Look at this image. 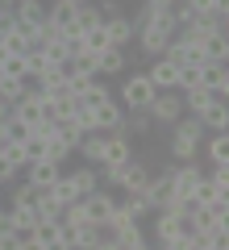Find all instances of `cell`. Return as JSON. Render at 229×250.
Listing matches in <instances>:
<instances>
[{"instance_id": "obj_1", "label": "cell", "mask_w": 229, "mask_h": 250, "mask_svg": "<svg viewBox=\"0 0 229 250\" xmlns=\"http://www.w3.org/2000/svg\"><path fill=\"white\" fill-rule=\"evenodd\" d=\"M167 146H171V159H175V163H196V159H200V146H204V125L196 121V117L184 113L175 125H171Z\"/></svg>"}, {"instance_id": "obj_2", "label": "cell", "mask_w": 229, "mask_h": 250, "mask_svg": "<svg viewBox=\"0 0 229 250\" xmlns=\"http://www.w3.org/2000/svg\"><path fill=\"white\" fill-rule=\"evenodd\" d=\"M154 92H159V88L150 83L146 71H133V75H125V83L117 88V104H121L125 113H142V108H150Z\"/></svg>"}, {"instance_id": "obj_3", "label": "cell", "mask_w": 229, "mask_h": 250, "mask_svg": "<svg viewBox=\"0 0 229 250\" xmlns=\"http://www.w3.org/2000/svg\"><path fill=\"white\" fill-rule=\"evenodd\" d=\"M150 121L154 125H175L179 117H184V96H179V92H154V100H150Z\"/></svg>"}, {"instance_id": "obj_4", "label": "cell", "mask_w": 229, "mask_h": 250, "mask_svg": "<svg viewBox=\"0 0 229 250\" xmlns=\"http://www.w3.org/2000/svg\"><path fill=\"white\" fill-rule=\"evenodd\" d=\"M80 205H83V213H88V221H92V225H104L108 217L117 213V192H108V188H96V192H88Z\"/></svg>"}, {"instance_id": "obj_5", "label": "cell", "mask_w": 229, "mask_h": 250, "mask_svg": "<svg viewBox=\"0 0 229 250\" xmlns=\"http://www.w3.org/2000/svg\"><path fill=\"white\" fill-rule=\"evenodd\" d=\"M146 184H150V163L133 154V159L125 163V171H121V184H117V196H129V192H146Z\"/></svg>"}, {"instance_id": "obj_6", "label": "cell", "mask_w": 229, "mask_h": 250, "mask_svg": "<svg viewBox=\"0 0 229 250\" xmlns=\"http://www.w3.org/2000/svg\"><path fill=\"white\" fill-rule=\"evenodd\" d=\"M171 184H175V196H196V188L204 184V167L200 163H175L171 167Z\"/></svg>"}, {"instance_id": "obj_7", "label": "cell", "mask_w": 229, "mask_h": 250, "mask_svg": "<svg viewBox=\"0 0 229 250\" xmlns=\"http://www.w3.org/2000/svg\"><path fill=\"white\" fill-rule=\"evenodd\" d=\"M146 75H150V83H154L159 92H175V75H179V67L167 59V54H159V59H150Z\"/></svg>"}, {"instance_id": "obj_8", "label": "cell", "mask_w": 229, "mask_h": 250, "mask_svg": "<svg viewBox=\"0 0 229 250\" xmlns=\"http://www.w3.org/2000/svg\"><path fill=\"white\" fill-rule=\"evenodd\" d=\"M9 13H13V21H17L25 34H29V29H38V25L46 21V4H42V0H17Z\"/></svg>"}, {"instance_id": "obj_9", "label": "cell", "mask_w": 229, "mask_h": 250, "mask_svg": "<svg viewBox=\"0 0 229 250\" xmlns=\"http://www.w3.org/2000/svg\"><path fill=\"white\" fill-rule=\"evenodd\" d=\"M21 175H25V184H34V188H50L54 179L62 175V167H59V163H50V159H34Z\"/></svg>"}, {"instance_id": "obj_10", "label": "cell", "mask_w": 229, "mask_h": 250, "mask_svg": "<svg viewBox=\"0 0 229 250\" xmlns=\"http://www.w3.org/2000/svg\"><path fill=\"white\" fill-rule=\"evenodd\" d=\"M0 46H4L9 54H25V50H29V34H25V29H21L17 21L9 17L4 25H0Z\"/></svg>"}, {"instance_id": "obj_11", "label": "cell", "mask_w": 229, "mask_h": 250, "mask_svg": "<svg viewBox=\"0 0 229 250\" xmlns=\"http://www.w3.org/2000/svg\"><path fill=\"white\" fill-rule=\"evenodd\" d=\"M9 121H17V125H25V129H34V125L42 121V108H38V100L29 96V92H25V96H21L17 104L9 108Z\"/></svg>"}, {"instance_id": "obj_12", "label": "cell", "mask_w": 229, "mask_h": 250, "mask_svg": "<svg viewBox=\"0 0 229 250\" xmlns=\"http://www.w3.org/2000/svg\"><path fill=\"white\" fill-rule=\"evenodd\" d=\"M104 138L108 134H83L80 146H75V154H80L88 167H100V163H104Z\"/></svg>"}, {"instance_id": "obj_13", "label": "cell", "mask_w": 229, "mask_h": 250, "mask_svg": "<svg viewBox=\"0 0 229 250\" xmlns=\"http://www.w3.org/2000/svg\"><path fill=\"white\" fill-rule=\"evenodd\" d=\"M204 88H208L217 100L229 96V67L225 62H208V67H204Z\"/></svg>"}, {"instance_id": "obj_14", "label": "cell", "mask_w": 229, "mask_h": 250, "mask_svg": "<svg viewBox=\"0 0 229 250\" xmlns=\"http://www.w3.org/2000/svg\"><path fill=\"white\" fill-rule=\"evenodd\" d=\"M104 34H108V42H113L117 50H125V46L138 38V29H133L129 17H113V21H104Z\"/></svg>"}, {"instance_id": "obj_15", "label": "cell", "mask_w": 229, "mask_h": 250, "mask_svg": "<svg viewBox=\"0 0 229 250\" xmlns=\"http://www.w3.org/2000/svg\"><path fill=\"white\" fill-rule=\"evenodd\" d=\"M133 159V142L125 134H108L104 138V163H129ZM100 163V167H104Z\"/></svg>"}, {"instance_id": "obj_16", "label": "cell", "mask_w": 229, "mask_h": 250, "mask_svg": "<svg viewBox=\"0 0 229 250\" xmlns=\"http://www.w3.org/2000/svg\"><path fill=\"white\" fill-rule=\"evenodd\" d=\"M71 21H75V4H67V0H54V4H46V25H50L54 34L71 29Z\"/></svg>"}, {"instance_id": "obj_17", "label": "cell", "mask_w": 229, "mask_h": 250, "mask_svg": "<svg viewBox=\"0 0 229 250\" xmlns=\"http://www.w3.org/2000/svg\"><path fill=\"white\" fill-rule=\"evenodd\" d=\"M196 121H200L204 129H212V134H225V129H229V108H225V100H212Z\"/></svg>"}, {"instance_id": "obj_18", "label": "cell", "mask_w": 229, "mask_h": 250, "mask_svg": "<svg viewBox=\"0 0 229 250\" xmlns=\"http://www.w3.org/2000/svg\"><path fill=\"white\" fill-rule=\"evenodd\" d=\"M179 229H184V217L179 213H154V242H171V238H179Z\"/></svg>"}, {"instance_id": "obj_19", "label": "cell", "mask_w": 229, "mask_h": 250, "mask_svg": "<svg viewBox=\"0 0 229 250\" xmlns=\"http://www.w3.org/2000/svg\"><path fill=\"white\" fill-rule=\"evenodd\" d=\"M121 134H125V138H150V134H154V121H150V113H146V108H142V113H125Z\"/></svg>"}, {"instance_id": "obj_20", "label": "cell", "mask_w": 229, "mask_h": 250, "mask_svg": "<svg viewBox=\"0 0 229 250\" xmlns=\"http://www.w3.org/2000/svg\"><path fill=\"white\" fill-rule=\"evenodd\" d=\"M67 175H71V184H75V192H80V196H88V192H96V188H100V171L88 167V163H83V167H71Z\"/></svg>"}, {"instance_id": "obj_21", "label": "cell", "mask_w": 229, "mask_h": 250, "mask_svg": "<svg viewBox=\"0 0 229 250\" xmlns=\"http://www.w3.org/2000/svg\"><path fill=\"white\" fill-rule=\"evenodd\" d=\"M96 67H100V75H104V80H108V75H121L125 67H129V54H125V50H117V46H113V50L96 54Z\"/></svg>"}, {"instance_id": "obj_22", "label": "cell", "mask_w": 229, "mask_h": 250, "mask_svg": "<svg viewBox=\"0 0 229 250\" xmlns=\"http://www.w3.org/2000/svg\"><path fill=\"white\" fill-rule=\"evenodd\" d=\"M113 242H117V250H138V246H146V229H142V221L121 225V229L113 233Z\"/></svg>"}, {"instance_id": "obj_23", "label": "cell", "mask_w": 229, "mask_h": 250, "mask_svg": "<svg viewBox=\"0 0 229 250\" xmlns=\"http://www.w3.org/2000/svg\"><path fill=\"white\" fill-rule=\"evenodd\" d=\"M200 54H204V62H225L229 59V38L225 34H208L200 42Z\"/></svg>"}, {"instance_id": "obj_24", "label": "cell", "mask_w": 229, "mask_h": 250, "mask_svg": "<svg viewBox=\"0 0 229 250\" xmlns=\"http://www.w3.org/2000/svg\"><path fill=\"white\" fill-rule=\"evenodd\" d=\"M50 196L59 200L62 208H71V205H80V200H83L80 192H75V184H71V175H67V171H62V175H59V179L50 184Z\"/></svg>"}, {"instance_id": "obj_25", "label": "cell", "mask_w": 229, "mask_h": 250, "mask_svg": "<svg viewBox=\"0 0 229 250\" xmlns=\"http://www.w3.org/2000/svg\"><path fill=\"white\" fill-rule=\"evenodd\" d=\"M179 96H184V113H187V117H200L204 108H208L212 100H217L208 88H192V92H179Z\"/></svg>"}, {"instance_id": "obj_26", "label": "cell", "mask_w": 229, "mask_h": 250, "mask_svg": "<svg viewBox=\"0 0 229 250\" xmlns=\"http://www.w3.org/2000/svg\"><path fill=\"white\" fill-rule=\"evenodd\" d=\"M38 50H42V54H46V59H50V62H54V67H62V62H67V59H71V46H67V42H62V34H50V38H46V42H42V46H38Z\"/></svg>"}, {"instance_id": "obj_27", "label": "cell", "mask_w": 229, "mask_h": 250, "mask_svg": "<svg viewBox=\"0 0 229 250\" xmlns=\"http://www.w3.org/2000/svg\"><path fill=\"white\" fill-rule=\"evenodd\" d=\"M204 67H208V62H204ZM204 67H179V75H175V92L204 88Z\"/></svg>"}, {"instance_id": "obj_28", "label": "cell", "mask_w": 229, "mask_h": 250, "mask_svg": "<svg viewBox=\"0 0 229 250\" xmlns=\"http://www.w3.org/2000/svg\"><path fill=\"white\" fill-rule=\"evenodd\" d=\"M25 92H29V83H25V80H9V75H0V100H4L9 108L17 104Z\"/></svg>"}, {"instance_id": "obj_29", "label": "cell", "mask_w": 229, "mask_h": 250, "mask_svg": "<svg viewBox=\"0 0 229 250\" xmlns=\"http://www.w3.org/2000/svg\"><path fill=\"white\" fill-rule=\"evenodd\" d=\"M204 154H208V163H229V129L225 134H212L208 146H204Z\"/></svg>"}, {"instance_id": "obj_30", "label": "cell", "mask_w": 229, "mask_h": 250, "mask_svg": "<svg viewBox=\"0 0 229 250\" xmlns=\"http://www.w3.org/2000/svg\"><path fill=\"white\" fill-rule=\"evenodd\" d=\"M25 67H29V83H38V80H42V75L54 67V62L46 59L42 50H25Z\"/></svg>"}, {"instance_id": "obj_31", "label": "cell", "mask_w": 229, "mask_h": 250, "mask_svg": "<svg viewBox=\"0 0 229 250\" xmlns=\"http://www.w3.org/2000/svg\"><path fill=\"white\" fill-rule=\"evenodd\" d=\"M204 213H208L217 225H229V196H225V192H217V196L204 205Z\"/></svg>"}, {"instance_id": "obj_32", "label": "cell", "mask_w": 229, "mask_h": 250, "mask_svg": "<svg viewBox=\"0 0 229 250\" xmlns=\"http://www.w3.org/2000/svg\"><path fill=\"white\" fill-rule=\"evenodd\" d=\"M0 71L9 75V80H25V83H29V67H25V54H9V59L0 62Z\"/></svg>"}, {"instance_id": "obj_33", "label": "cell", "mask_w": 229, "mask_h": 250, "mask_svg": "<svg viewBox=\"0 0 229 250\" xmlns=\"http://www.w3.org/2000/svg\"><path fill=\"white\" fill-rule=\"evenodd\" d=\"M34 238L42 242V246H50V242L62 238V225H59V221H38V225H34Z\"/></svg>"}, {"instance_id": "obj_34", "label": "cell", "mask_w": 229, "mask_h": 250, "mask_svg": "<svg viewBox=\"0 0 229 250\" xmlns=\"http://www.w3.org/2000/svg\"><path fill=\"white\" fill-rule=\"evenodd\" d=\"M204 175H208V184L217 188V192L229 196V163H212V171H204Z\"/></svg>"}, {"instance_id": "obj_35", "label": "cell", "mask_w": 229, "mask_h": 250, "mask_svg": "<svg viewBox=\"0 0 229 250\" xmlns=\"http://www.w3.org/2000/svg\"><path fill=\"white\" fill-rule=\"evenodd\" d=\"M34 196H38L34 184H17V188L9 192V205H29V208H34Z\"/></svg>"}, {"instance_id": "obj_36", "label": "cell", "mask_w": 229, "mask_h": 250, "mask_svg": "<svg viewBox=\"0 0 229 250\" xmlns=\"http://www.w3.org/2000/svg\"><path fill=\"white\" fill-rule=\"evenodd\" d=\"M17 175H21V171L13 167L9 159H4V150H0V184H13V179H17Z\"/></svg>"}, {"instance_id": "obj_37", "label": "cell", "mask_w": 229, "mask_h": 250, "mask_svg": "<svg viewBox=\"0 0 229 250\" xmlns=\"http://www.w3.org/2000/svg\"><path fill=\"white\" fill-rule=\"evenodd\" d=\"M9 17H13V13H9V4H0V25H4Z\"/></svg>"}, {"instance_id": "obj_38", "label": "cell", "mask_w": 229, "mask_h": 250, "mask_svg": "<svg viewBox=\"0 0 229 250\" xmlns=\"http://www.w3.org/2000/svg\"><path fill=\"white\" fill-rule=\"evenodd\" d=\"M4 208H9V205H4V200H0V229H4Z\"/></svg>"}, {"instance_id": "obj_39", "label": "cell", "mask_w": 229, "mask_h": 250, "mask_svg": "<svg viewBox=\"0 0 229 250\" xmlns=\"http://www.w3.org/2000/svg\"><path fill=\"white\" fill-rule=\"evenodd\" d=\"M67 4H75V9H80V4H92V0H67Z\"/></svg>"}, {"instance_id": "obj_40", "label": "cell", "mask_w": 229, "mask_h": 250, "mask_svg": "<svg viewBox=\"0 0 229 250\" xmlns=\"http://www.w3.org/2000/svg\"><path fill=\"white\" fill-rule=\"evenodd\" d=\"M4 59H9V50H4V46H0V62H4Z\"/></svg>"}, {"instance_id": "obj_41", "label": "cell", "mask_w": 229, "mask_h": 250, "mask_svg": "<svg viewBox=\"0 0 229 250\" xmlns=\"http://www.w3.org/2000/svg\"><path fill=\"white\" fill-rule=\"evenodd\" d=\"M138 250H154V246H150V242H146V246H138Z\"/></svg>"}, {"instance_id": "obj_42", "label": "cell", "mask_w": 229, "mask_h": 250, "mask_svg": "<svg viewBox=\"0 0 229 250\" xmlns=\"http://www.w3.org/2000/svg\"><path fill=\"white\" fill-rule=\"evenodd\" d=\"M196 250H217V246H196Z\"/></svg>"}, {"instance_id": "obj_43", "label": "cell", "mask_w": 229, "mask_h": 250, "mask_svg": "<svg viewBox=\"0 0 229 250\" xmlns=\"http://www.w3.org/2000/svg\"><path fill=\"white\" fill-rule=\"evenodd\" d=\"M0 4H13V0H0Z\"/></svg>"}, {"instance_id": "obj_44", "label": "cell", "mask_w": 229, "mask_h": 250, "mask_svg": "<svg viewBox=\"0 0 229 250\" xmlns=\"http://www.w3.org/2000/svg\"><path fill=\"white\" fill-rule=\"evenodd\" d=\"M13 4H17V0H13ZM13 4H9V9H13Z\"/></svg>"}, {"instance_id": "obj_45", "label": "cell", "mask_w": 229, "mask_h": 250, "mask_svg": "<svg viewBox=\"0 0 229 250\" xmlns=\"http://www.w3.org/2000/svg\"><path fill=\"white\" fill-rule=\"evenodd\" d=\"M154 250H163V246H154Z\"/></svg>"}, {"instance_id": "obj_46", "label": "cell", "mask_w": 229, "mask_h": 250, "mask_svg": "<svg viewBox=\"0 0 229 250\" xmlns=\"http://www.w3.org/2000/svg\"><path fill=\"white\" fill-rule=\"evenodd\" d=\"M0 188H4V184H0Z\"/></svg>"}, {"instance_id": "obj_47", "label": "cell", "mask_w": 229, "mask_h": 250, "mask_svg": "<svg viewBox=\"0 0 229 250\" xmlns=\"http://www.w3.org/2000/svg\"><path fill=\"white\" fill-rule=\"evenodd\" d=\"M138 4H142V0H138Z\"/></svg>"}]
</instances>
